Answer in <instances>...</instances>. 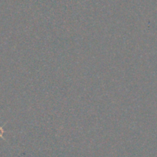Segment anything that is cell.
Masks as SVG:
<instances>
[{
  "mask_svg": "<svg viewBox=\"0 0 157 157\" xmlns=\"http://www.w3.org/2000/svg\"><path fill=\"white\" fill-rule=\"evenodd\" d=\"M3 133H4V130H3V129L0 127V137H2Z\"/></svg>",
  "mask_w": 157,
  "mask_h": 157,
  "instance_id": "6da1fadb",
  "label": "cell"
}]
</instances>
